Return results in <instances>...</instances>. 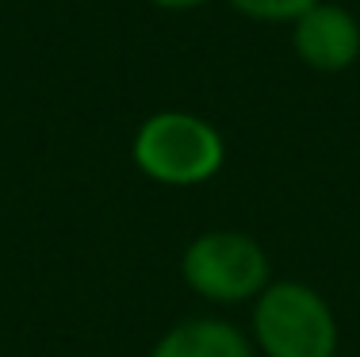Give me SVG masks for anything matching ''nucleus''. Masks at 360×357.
<instances>
[{
  "instance_id": "nucleus-1",
  "label": "nucleus",
  "mask_w": 360,
  "mask_h": 357,
  "mask_svg": "<svg viewBox=\"0 0 360 357\" xmlns=\"http://www.w3.org/2000/svg\"><path fill=\"white\" fill-rule=\"evenodd\" d=\"M131 158L150 181L169 189H195L222 169L226 142L211 119L165 108L139 123L131 139Z\"/></svg>"
},
{
  "instance_id": "nucleus-2",
  "label": "nucleus",
  "mask_w": 360,
  "mask_h": 357,
  "mask_svg": "<svg viewBox=\"0 0 360 357\" xmlns=\"http://www.w3.org/2000/svg\"><path fill=\"white\" fill-rule=\"evenodd\" d=\"M338 315L303 280H269L253 300V342L264 357H333Z\"/></svg>"
},
{
  "instance_id": "nucleus-3",
  "label": "nucleus",
  "mask_w": 360,
  "mask_h": 357,
  "mask_svg": "<svg viewBox=\"0 0 360 357\" xmlns=\"http://www.w3.org/2000/svg\"><path fill=\"white\" fill-rule=\"evenodd\" d=\"M180 277L211 303H253L269 288L272 265L257 238L242 231H203L188 242Z\"/></svg>"
},
{
  "instance_id": "nucleus-4",
  "label": "nucleus",
  "mask_w": 360,
  "mask_h": 357,
  "mask_svg": "<svg viewBox=\"0 0 360 357\" xmlns=\"http://www.w3.org/2000/svg\"><path fill=\"white\" fill-rule=\"evenodd\" d=\"M291 50L314 73H345L360 62V20L349 8L319 0L291 23Z\"/></svg>"
},
{
  "instance_id": "nucleus-5",
  "label": "nucleus",
  "mask_w": 360,
  "mask_h": 357,
  "mask_svg": "<svg viewBox=\"0 0 360 357\" xmlns=\"http://www.w3.org/2000/svg\"><path fill=\"white\" fill-rule=\"evenodd\" d=\"M150 357H253V342L226 319H184L158 338Z\"/></svg>"
},
{
  "instance_id": "nucleus-6",
  "label": "nucleus",
  "mask_w": 360,
  "mask_h": 357,
  "mask_svg": "<svg viewBox=\"0 0 360 357\" xmlns=\"http://www.w3.org/2000/svg\"><path fill=\"white\" fill-rule=\"evenodd\" d=\"M234 12H242L245 20L257 23H295L303 12H311L319 0H226Z\"/></svg>"
},
{
  "instance_id": "nucleus-7",
  "label": "nucleus",
  "mask_w": 360,
  "mask_h": 357,
  "mask_svg": "<svg viewBox=\"0 0 360 357\" xmlns=\"http://www.w3.org/2000/svg\"><path fill=\"white\" fill-rule=\"evenodd\" d=\"M153 8H165V12H195V8L211 4V0H146Z\"/></svg>"
}]
</instances>
